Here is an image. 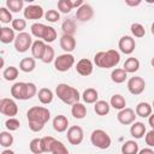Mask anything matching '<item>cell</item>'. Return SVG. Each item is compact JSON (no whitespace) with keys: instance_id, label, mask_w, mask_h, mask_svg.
<instances>
[{"instance_id":"obj_1","label":"cell","mask_w":154,"mask_h":154,"mask_svg":"<svg viewBox=\"0 0 154 154\" xmlns=\"http://www.w3.org/2000/svg\"><path fill=\"white\" fill-rule=\"evenodd\" d=\"M120 61V54L116 49H108L106 52H97L94 55V64L101 69L116 67Z\"/></svg>"},{"instance_id":"obj_2","label":"cell","mask_w":154,"mask_h":154,"mask_svg":"<svg viewBox=\"0 0 154 154\" xmlns=\"http://www.w3.org/2000/svg\"><path fill=\"white\" fill-rule=\"evenodd\" d=\"M55 94L59 100H61L64 103L71 105V106L76 102H79V99L82 97V95L79 94V91L76 88H73L66 83H59L55 88Z\"/></svg>"},{"instance_id":"obj_3","label":"cell","mask_w":154,"mask_h":154,"mask_svg":"<svg viewBox=\"0 0 154 154\" xmlns=\"http://www.w3.org/2000/svg\"><path fill=\"white\" fill-rule=\"evenodd\" d=\"M26 118H28V122H36L46 125V123L51 119V112L48 108L43 106H34L28 109Z\"/></svg>"},{"instance_id":"obj_4","label":"cell","mask_w":154,"mask_h":154,"mask_svg":"<svg viewBox=\"0 0 154 154\" xmlns=\"http://www.w3.org/2000/svg\"><path fill=\"white\" fill-rule=\"evenodd\" d=\"M90 142L94 147L99 148V149H108L112 140L109 137V135L102 130V129H95L91 134H90Z\"/></svg>"},{"instance_id":"obj_5","label":"cell","mask_w":154,"mask_h":154,"mask_svg":"<svg viewBox=\"0 0 154 154\" xmlns=\"http://www.w3.org/2000/svg\"><path fill=\"white\" fill-rule=\"evenodd\" d=\"M75 65V57L71 53H64L55 58L54 67L59 72H66Z\"/></svg>"},{"instance_id":"obj_6","label":"cell","mask_w":154,"mask_h":154,"mask_svg":"<svg viewBox=\"0 0 154 154\" xmlns=\"http://www.w3.org/2000/svg\"><path fill=\"white\" fill-rule=\"evenodd\" d=\"M14 49L18 53H25L29 51V48H31L32 46V37L29 32H19L14 40Z\"/></svg>"},{"instance_id":"obj_7","label":"cell","mask_w":154,"mask_h":154,"mask_svg":"<svg viewBox=\"0 0 154 154\" xmlns=\"http://www.w3.org/2000/svg\"><path fill=\"white\" fill-rule=\"evenodd\" d=\"M0 112L8 118H13L18 113V106L13 99L4 97L0 100Z\"/></svg>"},{"instance_id":"obj_8","label":"cell","mask_w":154,"mask_h":154,"mask_svg":"<svg viewBox=\"0 0 154 154\" xmlns=\"http://www.w3.org/2000/svg\"><path fill=\"white\" fill-rule=\"evenodd\" d=\"M67 141L72 146H78L82 143L83 138H84V132H83V129L78 125H72L67 129Z\"/></svg>"},{"instance_id":"obj_9","label":"cell","mask_w":154,"mask_h":154,"mask_svg":"<svg viewBox=\"0 0 154 154\" xmlns=\"http://www.w3.org/2000/svg\"><path fill=\"white\" fill-rule=\"evenodd\" d=\"M146 89V81L140 76H134L128 81V90L132 95H140Z\"/></svg>"},{"instance_id":"obj_10","label":"cell","mask_w":154,"mask_h":154,"mask_svg":"<svg viewBox=\"0 0 154 154\" xmlns=\"http://www.w3.org/2000/svg\"><path fill=\"white\" fill-rule=\"evenodd\" d=\"M118 48L124 54H131L136 48V42L132 36L124 35L118 41Z\"/></svg>"},{"instance_id":"obj_11","label":"cell","mask_w":154,"mask_h":154,"mask_svg":"<svg viewBox=\"0 0 154 154\" xmlns=\"http://www.w3.org/2000/svg\"><path fill=\"white\" fill-rule=\"evenodd\" d=\"M23 14H24V19H30V20L41 19L42 17H45L43 8L40 5H29V6H26L23 10Z\"/></svg>"},{"instance_id":"obj_12","label":"cell","mask_w":154,"mask_h":154,"mask_svg":"<svg viewBox=\"0 0 154 154\" xmlns=\"http://www.w3.org/2000/svg\"><path fill=\"white\" fill-rule=\"evenodd\" d=\"M136 113L132 108H129V107H125L124 109L119 111L118 114H117V119L118 122L122 124V125H131L132 123H135L136 120Z\"/></svg>"},{"instance_id":"obj_13","label":"cell","mask_w":154,"mask_h":154,"mask_svg":"<svg viewBox=\"0 0 154 154\" xmlns=\"http://www.w3.org/2000/svg\"><path fill=\"white\" fill-rule=\"evenodd\" d=\"M93 61L88 58H83L81 60L77 61L76 64V71L78 75L83 76V77H87V76H90L93 73Z\"/></svg>"},{"instance_id":"obj_14","label":"cell","mask_w":154,"mask_h":154,"mask_svg":"<svg viewBox=\"0 0 154 154\" xmlns=\"http://www.w3.org/2000/svg\"><path fill=\"white\" fill-rule=\"evenodd\" d=\"M94 16V10L89 4H83L79 8H77L76 11V18L79 22H89Z\"/></svg>"},{"instance_id":"obj_15","label":"cell","mask_w":154,"mask_h":154,"mask_svg":"<svg viewBox=\"0 0 154 154\" xmlns=\"http://www.w3.org/2000/svg\"><path fill=\"white\" fill-rule=\"evenodd\" d=\"M11 95L16 100H26V82H16L11 87Z\"/></svg>"},{"instance_id":"obj_16","label":"cell","mask_w":154,"mask_h":154,"mask_svg":"<svg viewBox=\"0 0 154 154\" xmlns=\"http://www.w3.org/2000/svg\"><path fill=\"white\" fill-rule=\"evenodd\" d=\"M59 43H60V48L65 53H71L76 48V38L72 35H64L63 34Z\"/></svg>"},{"instance_id":"obj_17","label":"cell","mask_w":154,"mask_h":154,"mask_svg":"<svg viewBox=\"0 0 154 154\" xmlns=\"http://www.w3.org/2000/svg\"><path fill=\"white\" fill-rule=\"evenodd\" d=\"M52 125L57 132H65L69 129V119L63 114H58L54 117Z\"/></svg>"},{"instance_id":"obj_18","label":"cell","mask_w":154,"mask_h":154,"mask_svg":"<svg viewBox=\"0 0 154 154\" xmlns=\"http://www.w3.org/2000/svg\"><path fill=\"white\" fill-rule=\"evenodd\" d=\"M46 46H47V43L45 42V41H42V40H36V41H34V43H32V46H31V55H32V58L34 59H42V57H43V53H45V51H46Z\"/></svg>"},{"instance_id":"obj_19","label":"cell","mask_w":154,"mask_h":154,"mask_svg":"<svg viewBox=\"0 0 154 154\" xmlns=\"http://www.w3.org/2000/svg\"><path fill=\"white\" fill-rule=\"evenodd\" d=\"M130 135L136 138V140H140L142 138L143 136H146V125L142 123V122H135L131 124V128H130Z\"/></svg>"},{"instance_id":"obj_20","label":"cell","mask_w":154,"mask_h":154,"mask_svg":"<svg viewBox=\"0 0 154 154\" xmlns=\"http://www.w3.org/2000/svg\"><path fill=\"white\" fill-rule=\"evenodd\" d=\"M16 34H14V30L12 28H8V26H2L1 30H0V41L5 45L7 43H11V42H14L16 40Z\"/></svg>"},{"instance_id":"obj_21","label":"cell","mask_w":154,"mask_h":154,"mask_svg":"<svg viewBox=\"0 0 154 154\" xmlns=\"http://www.w3.org/2000/svg\"><path fill=\"white\" fill-rule=\"evenodd\" d=\"M152 111H153V107L148 102H140L135 108L136 116L141 118H149V116L152 114Z\"/></svg>"},{"instance_id":"obj_22","label":"cell","mask_w":154,"mask_h":154,"mask_svg":"<svg viewBox=\"0 0 154 154\" xmlns=\"http://www.w3.org/2000/svg\"><path fill=\"white\" fill-rule=\"evenodd\" d=\"M37 97H38V101L42 105H49L53 101L54 95H53V91L49 88H41L37 91Z\"/></svg>"},{"instance_id":"obj_23","label":"cell","mask_w":154,"mask_h":154,"mask_svg":"<svg viewBox=\"0 0 154 154\" xmlns=\"http://www.w3.org/2000/svg\"><path fill=\"white\" fill-rule=\"evenodd\" d=\"M36 67V61L32 57H28V58H23L19 63V70L25 72V73H29V72H32Z\"/></svg>"},{"instance_id":"obj_24","label":"cell","mask_w":154,"mask_h":154,"mask_svg":"<svg viewBox=\"0 0 154 154\" xmlns=\"http://www.w3.org/2000/svg\"><path fill=\"white\" fill-rule=\"evenodd\" d=\"M82 100L84 103H95L99 101V93L94 88H87L82 94Z\"/></svg>"},{"instance_id":"obj_25","label":"cell","mask_w":154,"mask_h":154,"mask_svg":"<svg viewBox=\"0 0 154 154\" xmlns=\"http://www.w3.org/2000/svg\"><path fill=\"white\" fill-rule=\"evenodd\" d=\"M71 114L76 119H83L87 116V107L82 102H76L71 106Z\"/></svg>"},{"instance_id":"obj_26","label":"cell","mask_w":154,"mask_h":154,"mask_svg":"<svg viewBox=\"0 0 154 154\" xmlns=\"http://www.w3.org/2000/svg\"><path fill=\"white\" fill-rule=\"evenodd\" d=\"M123 69L128 72V73H135L138 71L140 69V60L135 57H130L125 60L124 65H123Z\"/></svg>"},{"instance_id":"obj_27","label":"cell","mask_w":154,"mask_h":154,"mask_svg":"<svg viewBox=\"0 0 154 154\" xmlns=\"http://www.w3.org/2000/svg\"><path fill=\"white\" fill-rule=\"evenodd\" d=\"M109 109H111V105L105 100H99L94 103V112L97 116H107L109 113Z\"/></svg>"},{"instance_id":"obj_28","label":"cell","mask_w":154,"mask_h":154,"mask_svg":"<svg viewBox=\"0 0 154 154\" xmlns=\"http://www.w3.org/2000/svg\"><path fill=\"white\" fill-rule=\"evenodd\" d=\"M138 143L135 140L125 141L122 146V154H138Z\"/></svg>"},{"instance_id":"obj_29","label":"cell","mask_w":154,"mask_h":154,"mask_svg":"<svg viewBox=\"0 0 154 154\" xmlns=\"http://www.w3.org/2000/svg\"><path fill=\"white\" fill-rule=\"evenodd\" d=\"M126 78H128V72L124 69H114L111 72V79L116 84L124 83L126 81Z\"/></svg>"},{"instance_id":"obj_30","label":"cell","mask_w":154,"mask_h":154,"mask_svg":"<svg viewBox=\"0 0 154 154\" xmlns=\"http://www.w3.org/2000/svg\"><path fill=\"white\" fill-rule=\"evenodd\" d=\"M109 105H111V107H113L114 109L122 111V109H124L125 106H126V100H125V97H124L123 95H120V94H114V95H112V97H111V100H109Z\"/></svg>"},{"instance_id":"obj_31","label":"cell","mask_w":154,"mask_h":154,"mask_svg":"<svg viewBox=\"0 0 154 154\" xmlns=\"http://www.w3.org/2000/svg\"><path fill=\"white\" fill-rule=\"evenodd\" d=\"M61 30L64 32V35H72L76 32V22L72 18L65 19L61 24Z\"/></svg>"},{"instance_id":"obj_32","label":"cell","mask_w":154,"mask_h":154,"mask_svg":"<svg viewBox=\"0 0 154 154\" xmlns=\"http://www.w3.org/2000/svg\"><path fill=\"white\" fill-rule=\"evenodd\" d=\"M55 38H57V31H55V29L53 26L46 25V29H45V32H43V36H42V41H45L48 45V43L54 42Z\"/></svg>"},{"instance_id":"obj_33","label":"cell","mask_w":154,"mask_h":154,"mask_svg":"<svg viewBox=\"0 0 154 154\" xmlns=\"http://www.w3.org/2000/svg\"><path fill=\"white\" fill-rule=\"evenodd\" d=\"M13 136L10 131H1L0 132V146L4 148H10L13 144Z\"/></svg>"},{"instance_id":"obj_34","label":"cell","mask_w":154,"mask_h":154,"mask_svg":"<svg viewBox=\"0 0 154 154\" xmlns=\"http://www.w3.org/2000/svg\"><path fill=\"white\" fill-rule=\"evenodd\" d=\"M18 73H19V71L16 66H8L2 71V77L5 78V81L11 82V81H14L18 77Z\"/></svg>"},{"instance_id":"obj_35","label":"cell","mask_w":154,"mask_h":154,"mask_svg":"<svg viewBox=\"0 0 154 154\" xmlns=\"http://www.w3.org/2000/svg\"><path fill=\"white\" fill-rule=\"evenodd\" d=\"M6 7L13 12V13H17L19 11L23 10L24 7V1L23 0H7L6 1Z\"/></svg>"},{"instance_id":"obj_36","label":"cell","mask_w":154,"mask_h":154,"mask_svg":"<svg viewBox=\"0 0 154 154\" xmlns=\"http://www.w3.org/2000/svg\"><path fill=\"white\" fill-rule=\"evenodd\" d=\"M45 29H46V25L42 24V23H34V24H31V26H30L31 35L35 36V37H37L38 40H42Z\"/></svg>"},{"instance_id":"obj_37","label":"cell","mask_w":154,"mask_h":154,"mask_svg":"<svg viewBox=\"0 0 154 154\" xmlns=\"http://www.w3.org/2000/svg\"><path fill=\"white\" fill-rule=\"evenodd\" d=\"M55 142H57V140L54 137H52V136H45V137H42L41 138V143H42V150H43V153H51Z\"/></svg>"},{"instance_id":"obj_38","label":"cell","mask_w":154,"mask_h":154,"mask_svg":"<svg viewBox=\"0 0 154 154\" xmlns=\"http://www.w3.org/2000/svg\"><path fill=\"white\" fill-rule=\"evenodd\" d=\"M54 60H55V51H54V48L52 46L47 45L46 46V51L43 53V57H42L41 61L45 63V64H49V63H52Z\"/></svg>"},{"instance_id":"obj_39","label":"cell","mask_w":154,"mask_h":154,"mask_svg":"<svg viewBox=\"0 0 154 154\" xmlns=\"http://www.w3.org/2000/svg\"><path fill=\"white\" fill-rule=\"evenodd\" d=\"M130 31H131L132 36H135L137 38H141V37H143L146 35V29L140 23H132L131 26H130Z\"/></svg>"},{"instance_id":"obj_40","label":"cell","mask_w":154,"mask_h":154,"mask_svg":"<svg viewBox=\"0 0 154 154\" xmlns=\"http://www.w3.org/2000/svg\"><path fill=\"white\" fill-rule=\"evenodd\" d=\"M29 149L32 154H42V143H41V138H32L29 143Z\"/></svg>"},{"instance_id":"obj_41","label":"cell","mask_w":154,"mask_h":154,"mask_svg":"<svg viewBox=\"0 0 154 154\" xmlns=\"http://www.w3.org/2000/svg\"><path fill=\"white\" fill-rule=\"evenodd\" d=\"M58 10L61 13H70L73 10V4L71 0H59L58 1Z\"/></svg>"},{"instance_id":"obj_42","label":"cell","mask_w":154,"mask_h":154,"mask_svg":"<svg viewBox=\"0 0 154 154\" xmlns=\"http://www.w3.org/2000/svg\"><path fill=\"white\" fill-rule=\"evenodd\" d=\"M14 18H12V12L7 7H0V22L4 24L12 23Z\"/></svg>"},{"instance_id":"obj_43","label":"cell","mask_w":154,"mask_h":154,"mask_svg":"<svg viewBox=\"0 0 154 154\" xmlns=\"http://www.w3.org/2000/svg\"><path fill=\"white\" fill-rule=\"evenodd\" d=\"M11 28L14 30V31H18V32H24V29L26 28V22L24 18H14L11 23Z\"/></svg>"},{"instance_id":"obj_44","label":"cell","mask_w":154,"mask_h":154,"mask_svg":"<svg viewBox=\"0 0 154 154\" xmlns=\"http://www.w3.org/2000/svg\"><path fill=\"white\" fill-rule=\"evenodd\" d=\"M51 153H52V154H70V153H69V149L66 148V146H65L63 142L58 141V140H57V142L54 143V146H53Z\"/></svg>"},{"instance_id":"obj_45","label":"cell","mask_w":154,"mask_h":154,"mask_svg":"<svg viewBox=\"0 0 154 154\" xmlns=\"http://www.w3.org/2000/svg\"><path fill=\"white\" fill-rule=\"evenodd\" d=\"M45 18L49 23H57L60 19V13L57 10H48L47 12H45Z\"/></svg>"},{"instance_id":"obj_46","label":"cell","mask_w":154,"mask_h":154,"mask_svg":"<svg viewBox=\"0 0 154 154\" xmlns=\"http://www.w3.org/2000/svg\"><path fill=\"white\" fill-rule=\"evenodd\" d=\"M5 126L7 128L8 131H16V130L19 129L20 123H19V120H18L17 118L13 117V118H8V119L5 122Z\"/></svg>"},{"instance_id":"obj_47","label":"cell","mask_w":154,"mask_h":154,"mask_svg":"<svg viewBox=\"0 0 154 154\" xmlns=\"http://www.w3.org/2000/svg\"><path fill=\"white\" fill-rule=\"evenodd\" d=\"M36 94H37V88H36L35 83H32V82H26V100L32 99Z\"/></svg>"},{"instance_id":"obj_48","label":"cell","mask_w":154,"mask_h":154,"mask_svg":"<svg viewBox=\"0 0 154 154\" xmlns=\"http://www.w3.org/2000/svg\"><path fill=\"white\" fill-rule=\"evenodd\" d=\"M144 141H146V144L148 147H154V129H152L150 131H148L146 134Z\"/></svg>"},{"instance_id":"obj_49","label":"cell","mask_w":154,"mask_h":154,"mask_svg":"<svg viewBox=\"0 0 154 154\" xmlns=\"http://www.w3.org/2000/svg\"><path fill=\"white\" fill-rule=\"evenodd\" d=\"M125 5H128V6H132V7H136V6L141 5V0H136V1L126 0V1H125Z\"/></svg>"},{"instance_id":"obj_50","label":"cell","mask_w":154,"mask_h":154,"mask_svg":"<svg viewBox=\"0 0 154 154\" xmlns=\"http://www.w3.org/2000/svg\"><path fill=\"white\" fill-rule=\"evenodd\" d=\"M138 154H154V150L149 147V148H143L138 152Z\"/></svg>"},{"instance_id":"obj_51","label":"cell","mask_w":154,"mask_h":154,"mask_svg":"<svg viewBox=\"0 0 154 154\" xmlns=\"http://www.w3.org/2000/svg\"><path fill=\"white\" fill-rule=\"evenodd\" d=\"M72 4H73V8H79L84 4V1L83 0H75V1H72Z\"/></svg>"},{"instance_id":"obj_52","label":"cell","mask_w":154,"mask_h":154,"mask_svg":"<svg viewBox=\"0 0 154 154\" xmlns=\"http://www.w3.org/2000/svg\"><path fill=\"white\" fill-rule=\"evenodd\" d=\"M148 123H149L150 128L154 129V113H152V114L149 116V118H148Z\"/></svg>"},{"instance_id":"obj_53","label":"cell","mask_w":154,"mask_h":154,"mask_svg":"<svg viewBox=\"0 0 154 154\" xmlns=\"http://www.w3.org/2000/svg\"><path fill=\"white\" fill-rule=\"evenodd\" d=\"M1 154H16L13 150H11L10 148H6V149H4L2 152H1Z\"/></svg>"},{"instance_id":"obj_54","label":"cell","mask_w":154,"mask_h":154,"mask_svg":"<svg viewBox=\"0 0 154 154\" xmlns=\"http://www.w3.org/2000/svg\"><path fill=\"white\" fill-rule=\"evenodd\" d=\"M150 32L154 35V22H153V24H152V26H150Z\"/></svg>"},{"instance_id":"obj_55","label":"cell","mask_w":154,"mask_h":154,"mask_svg":"<svg viewBox=\"0 0 154 154\" xmlns=\"http://www.w3.org/2000/svg\"><path fill=\"white\" fill-rule=\"evenodd\" d=\"M150 65L154 67V57H153V58H152V60H150Z\"/></svg>"},{"instance_id":"obj_56","label":"cell","mask_w":154,"mask_h":154,"mask_svg":"<svg viewBox=\"0 0 154 154\" xmlns=\"http://www.w3.org/2000/svg\"><path fill=\"white\" fill-rule=\"evenodd\" d=\"M152 107L154 108V99H153V105H152Z\"/></svg>"}]
</instances>
